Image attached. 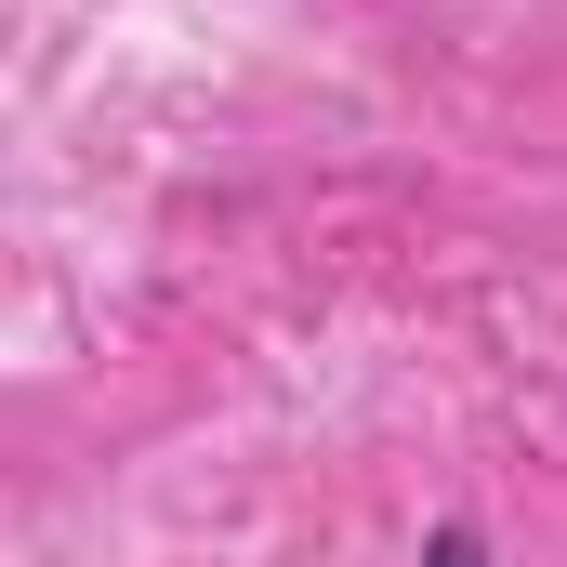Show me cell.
Returning a JSON list of instances; mask_svg holds the SVG:
<instances>
[{
	"mask_svg": "<svg viewBox=\"0 0 567 567\" xmlns=\"http://www.w3.org/2000/svg\"><path fill=\"white\" fill-rule=\"evenodd\" d=\"M423 567H488V542H475V528H435V542H423Z\"/></svg>",
	"mask_w": 567,
	"mask_h": 567,
	"instance_id": "obj_1",
	"label": "cell"
}]
</instances>
